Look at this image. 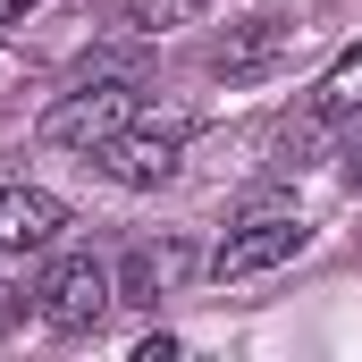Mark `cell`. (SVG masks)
Returning <instances> with one entry per match:
<instances>
[{"instance_id":"1","label":"cell","mask_w":362,"mask_h":362,"mask_svg":"<svg viewBox=\"0 0 362 362\" xmlns=\"http://www.w3.org/2000/svg\"><path fill=\"white\" fill-rule=\"evenodd\" d=\"M135 85L127 76H93V85H76L68 101H51L42 110V144H68V152H101L118 127H135Z\"/></svg>"},{"instance_id":"2","label":"cell","mask_w":362,"mask_h":362,"mask_svg":"<svg viewBox=\"0 0 362 362\" xmlns=\"http://www.w3.org/2000/svg\"><path fill=\"white\" fill-rule=\"evenodd\" d=\"M34 295H42V320H51L59 337H85L93 320L118 303V278H110V262H93V253H59Z\"/></svg>"},{"instance_id":"3","label":"cell","mask_w":362,"mask_h":362,"mask_svg":"<svg viewBox=\"0 0 362 362\" xmlns=\"http://www.w3.org/2000/svg\"><path fill=\"white\" fill-rule=\"evenodd\" d=\"M93 160H101L118 185H169V177H177V160H185V127H177V118H160V127L135 118V127H118Z\"/></svg>"},{"instance_id":"4","label":"cell","mask_w":362,"mask_h":362,"mask_svg":"<svg viewBox=\"0 0 362 362\" xmlns=\"http://www.w3.org/2000/svg\"><path fill=\"white\" fill-rule=\"evenodd\" d=\"M303 253V219H245V228H228L219 236V253H211V278L228 286V278H262V270H278V262H295Z\"/></svg>"},{"instance_id":"5","label":"cell","mask_w":362,"mask_h":362,"mask_svg":"<svg viewBox=\"0 0 362 362\" xmlns=\"http://www.w3.org/2000/svg\"><path fill=\"white\" fill-rule=\"evenodd\" d=\"M59 228H68L59 194H42V185H0V253H42Z\"/></svg>"},{"instance_id":"6","label":"cell","mask_w":362,"mask_h":362,"mask_svg":"<svg viewBox=\"0 0 362 362\" xmlns=\"http://www.w3.org/2000/svg\"><path fill=\"white\" fill-rule=\"evenodd\" d=\"M295 51V25H278V17H253V25H236L219 51H211V68L219 76H262V68H278Z\"/></svg>"},{"instance_id":"7","label":"cell","mask_w":362,"mask_h":362,"mask_svg":"<svg viewBox=\"0 0 362 362\" xmlns=\"http://www.w3.org/2000/svg\"><path fill=\"white\" fill-rule=\"evenodd\" d=\"M101 17L118 34H177V25L202 17V0H101Z\"/></svg>"},{"instance_id":"8","label":"cell","mask_w":362,"mask_h":362,"mask_svg":"<svg viewBox=\"0 0 362 362\" xmlns=\"http://www.w3.org/2000/svg\"><path fill=\"white\" fill-rule=\"evenodd\" d=\"M169 270H177V253H152V245H135V253L110 270V278H118V303H160Z\"/></svg>"},{"instance_id":"9","label":"cell","mask_w":362,"mask_h":362,"mask_svg":"<svg viewBox=\"0 0 362 362\" xmlns=\"http://www.w3.org/2000/svg\"><path fill=\"white\" fill-rule=\"evenodd\" d=\"M346 110H362V51H346L312 93V118H346Z\"/></svg>"},{"instance_id":"10","label":"cell","mask_w":362,"mask_h":362,"mask_svg":"<svg viewBox=\"0 0 362 362\" xmlns=\"http://www.w3.org/2000/svg\"><path fill=\"white\" fill-rule=\"evenodd\" d=\"M346 185H362V135H354V152H346Z\"/></svg>"},{"instance_id":"11","label":"cell","mask_w":362,"mask_h":362,"mask_svg":"<svg viewBox=\"0 0 362 362\" xmlns=\"http://www.w3.org/2000/svg\"><path fill=\"white\" fill-rule=\"evenodd\" d=\"M17 8H34V0H0V17H17Z\"/></svg>"}]
</instances>
